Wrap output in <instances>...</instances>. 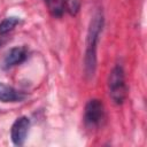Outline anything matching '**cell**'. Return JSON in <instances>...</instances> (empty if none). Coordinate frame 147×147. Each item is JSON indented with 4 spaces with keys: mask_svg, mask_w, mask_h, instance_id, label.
<instances>
[{
    "mask_svg": "<svg viewBox=\"0 0 147 147\" xmlns=\"http://www.w3.org/2000/svg\"><path fill=\"white\" fill-rule=\"evenodd\" d=\"M103 25V16L102 13L99 10L96 11L88 26L87 31V38H86V51H85V57H84V69L85 75L88 77H92L95 72L96 68V45L99 40V36L101 33Z\"/></svg>",
    "mask_w": 147,
    "mask_h": 147,
    "instance_id": "1",
    "label": "cell"
},
{
    "mask_svg": "<svg viewBox=\"0 0 147 147\" xmlns=\"http://www.w3.org/2000/svg\"><path fill=\"white\" fill-rule=\"evenodd\" d=\"M108 86H109V95L111 100L116 105L123 103L127 94V87L125 84L124 71L122 67L116 65L111 70L108 79Z\"/></svg>",
    "mask_w": 147,
    "mask_h": 147,
    "instance_id": "2",
    "label": "cell"
},
{
    "mask_svg": "<svg viewBox=\"0 0 147 147\" xmlns=\"http://www.w3.org/2000/svg\"><path fill=\"white\" fill-rule=\"evenodd\" d=\"M105 116V108L100 100L92 99L85 106L84 122L88 127H96L101 124Z\"/></svg>",
    "mask_w": 147,
    "mask_h": 147,
    "instance_id": "3",
    "label": "cell"
},
{
    "mask_svg": "<svg viewBox=\"0 0 147 147\" xmlns=\"http://www.w3.org/2000/svg\"><path fill=\"white\" fill-rule=\"evenodd\" d=\"M29 127H30V121L25 116H22L14 122L10 129V138L14 145L22 146L24 144L29 132Z\"/></svg>",
    "mask_w": 147,
    "mask_h": 147,
    "instance_id": "4",
    "label": "cell"
},
{
    "mask_svg": "<svg viewBox=\"0 0 147 147\" xmlns=\"http://www.w3.org/2000/svg\"><path fill=\"white\" fill-rule=\"evenodd\" d=\"M26 56L28 55H26L25 47H13L6 53V55L3 57L2 68L3 69H9L14 65H17V64L24 62Z\"/></svg>",
    "mask_w": 147,
    "mask_h": 147,
    "instance_id": "5",
    "label": "cell"
},
{
    "mask_svg": "<svg viewBox=\"0 0 147 147\" xmlns=\"http://www.w3.org/2000/svg\"><path fill=\"white\" fill-rule=\"evenodd\" d=\"M25 98V94L15 90L14 87L0 83V101L1 102H17L22 101Z\"/></svg>",
    "mask_w": 147,
    "mask_h": 147,
    "instance_id": "6",
    "label": "cell"
},
{
    "mask_svg": "<svg viewBox=\"0 0 147 147\" xmlns=\"http://www.w3.org/2000/svg\"><path fill=\"white\" fill-rule=\"evenodd\" d=\"M67 0H46L47 8L54 17H61L65 9Z\"/></svg>",
    "mask_w": 147,
    "mask_h": 147,
    "instance_id": "7",
    "label": "cell"
},
{
    "mask_svg": "<svg viewBox=\"0 0 147 147\" xmlns=\"http://www.w3.org/2000/svg\"><path fill=\"white\" fill-rule=\"evenodd\" d=\"M20 23V18L15 17V16H10V17H6L5 20L1 21L0 23V34H6L9 31H11L17 24Z\"/></svg>",
    "mask_w": 147,
    "mask_h": 147,
    "instance_id": "8",
    "label": "cell"
},
{
    "mask_svg": "<svg viewBox=\"0 0 147 147\" xmlns=\"http://www.w3.org/2000/svg\"><path fill=\"white\" fill-rule=\"evenodd\" d=\"M65 7L71 15H76L77 11L79 10V1L78 0H67Z\"/></svg>",
    "mask_w": 147,
    "mask_h": 147,
    "instance_id": "9",
    "label": "cell"
}]
</instances>
